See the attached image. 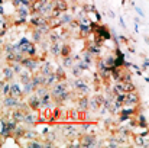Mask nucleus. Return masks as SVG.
Instances as JSON below:
<instances>
[{"label": "nucleus", "instance_id": "1", "mask_svg": "<svg viewBox=\"0 0 149 148\" xmlns=\"http://www.w3.org/2000/svg\"><path fill=\"white\" fill-rule=\"evenodd\" d=\"M20 64L23 65V68H26V70H28L29 73H32V74L38 73V71H39V67H41L39 58H36V57H28V55L22 58Z\"/></svg>", "mask_w": 149, "mask_h": 148}, {"label": "nucleus", "instance_id": "2", "mask_svg": "<svg viewBox=\"0 0 149 148\" xmlns=\"http://www.w3.org/2000/svg\"><path fill=\"white\" fill-rule=\"evenodd\" d=\"M97 145V135L93 132H84L80 135V147L90 148Z\"/></svg>", "mask_w": 149, "mask_h": 148}, {"label": "nucleus", "instance_id": "3", "mask_svg": "<svg viewBox=\"0 0 149 148\" xmlns=\"http://www.w3.org/2000/svg\"><path fill=\"white\" fill-rule=\"evenodd\" d=\"M61 131H62L64 138H67V140H72V138L81 135V132L78 131V126H75V125H72V123H65V125H62V126H61Z\"/></svg>", "mask_w": 149, "mask_h": 148}, {"label": "nucleus", "instance_id": "4", "mask_svg": "<svg viewBox=\"0 0 149 148\" xmlns=\"http://www.w3.org/2000/svg\"><path fill=\"white\" fill-rule=\"evenodd\" d=\"M22 123H23L26 128H35V126L38 125V110L31 109L29 112H26L25 116H23Z\"/></svg>", "mask_w": 149, "mask_h": 148}, {"label": "nucleus", "instance_id": "5", "mask_svg": "<svg viewBox=\"0 0 149 148\" xmlns=\"http://www.w3.org/2000/svg\"><path fill=\"white\" fill-rule=\"evenodd\" d=\"M65 90H68V80H65V81H56L52 87H49V93H51V96H52V99L58 97Z\"/></svg>", "mask_w": 149, "mask_h": 148}, {"label": "nucleus", "instance_id": "6", "mask_svg": "<svg viewBox=\"0 0 149 148\" xmlns=\"http://www.w3.org/2000/svg\"><path fill=\"white\" fill-rule=\"evenodd\" d=\"M141 103V97H139V93L136 90L133 92H127L126 93V97L123 102V106H132V107H138Z\"/></svg>", "mask_w": 149, "mask_h": 148}, {"label": "nucleus", "instance_id": "7", "mask_svg": "<svg viewBox=\"0 0 149 148\" xmlns=\"http://www.w3.org/2000/svg\"><path fill=\"white\" fill-rule=\"evenodd\" d=\"M93 34L97 35V36H101L104 41H110V39H111V31H110L109 26H106V25H100L99 23Z\"/></svg>", "mask_w": 149, "mask_h": 148}, {"label": "nucleus", "instance_id": "8", "mask_svg": "<svg viewBox=\"0 0 149 148\" xmlns=\"http://www.w3.org/2000/svg\"><path fill=\"white\" fill-rule=\"evenodd\" d=\"M19 102H20V99L15 97V96H4L3 97V102H1V105L6 107V109H15V107H17L19 106Z\"/></svg>", "mask_w": 149, "mask_h": 148}, {"label": "nucleus", "instance_id": "9", "mask_svg": "<svg viewBox=\"0 0 149 148\" xmlns=\"http://www.w3.org/2000/svg\"><path fill=\"white\" fill-rule=\"evenodd\" d=\"M26 103H28V106H29L31 109H33V110L41 109V97H38L35 93H32V95H29V96H28Z\"/></svg>", "mask_w": 149, "mask_h": 148}, {"label": "nucleus", "instance_id": "10", "mask_svg": "<svg viewBox=\"0 0 149 148\" xmlns=\"http://www.w3.org/2000/svg\"><path fill=\"white\" fill-rule=\"evenodd\" d=\"M10 96H15L17 99L23 97V92H22V84L20 83L10 81Z\"/></svg>", "mask_w": 149, "mask_h": 148}, {"label": "nucleus", "instance_id": "11", "mask_svg": "<svg viewBox=\"0 0 149 148\" xmlns=\"http://www.w3.org/2000/svg\"><path fill=\"white\" fill-rule=\"evenodd\" d=\"M31 81L35 84V87H36V86H45L47 76H45V74H42L41 71H38V73L32 74V79H31Z\"/></svg>", "mask_w": 149, "mask_h": 148}, {"label": "nucleus", "instance_id": "12", "mask_svg": "<svg viewBox=\"0 0 149 148\" xmlns=\"http://www.w3.org/2000/svg\"><path fill=\"white\" fill-rule=\"evenodd\" d=\"M56 105H55V102L52 100V96H51V93L48 92V93H45L42 97H41V107H49V109H52V107H55Z\"/></svg>", "mask_w": 149, "mask_h": 148}, {"label": "nucleus", "instance_id": "13", "mask_svg": "<svg viewBox=\"0 0 149 148\" xmlns=\"http://www.w3.org/2000/svg\"><path fill=\"white\" fill-rule=\"evenodd\" d=\"M75 103H77V109L80 112L87 110L88 109V96H78L77 100H75Z\"/></svg>", "mask_w": 149, "mask_h": 148}, {"label": "nucleus", "instance_id": "14", "mask_svg": "<svg viewBox=\"0 0 149 148\" xmlns=\"http://www.w3.org/2000/svg\"><path fill=\"white\" fill-rule=\"evenodd\" d=\"M132 135H133V140H135V145L136 147H143V148L149 147L148 137H142L139 134H132Z\"/></svg>", "mask_w": 149, "mask_h": 148}, {"label": "nucleus", "instance_id": "15", "mask_svg": "<svg viewBox=\"0 0 149 148\" xmlns=\"http://www.w3.org/2000/svg\"><path fill=\"white\" fill-rule=\"evenodd\" d=\"M59 23H61V26H65V25H68L72 19H74V15L72 13H70L68 10L67 12H62L61 15H59Z\"/></svg>", "mask_w": 149, "mask_h": 148}, {"label": "nucleus", "instance_id": "16", "mask_svg": "<svg viewBox=\"0 0 149 148\" xmlns=\"http://www.w3.org/2000/svg\"><path fill=\"white\" fill-rule=\"evenodd\" d=\"M136 123H138V126L142 128V129L148 128V119H146V115H145L143 112H138V113H136Z\"/></svg>", "mask_w": 149, "mask_h": 148}, {"label": "nucleus", "instance_id": "17", "mask_svg": "<svg viewBox=\"0 0 149 148\" xmlns=\"http://www.w3.org/2000/svg\"><path fill=\"white\" fill-rule=\"evenodd\" d=\"M1 73H3V80H4V81H13L15 73H13V70H12V67H10L9 64H7L6 67H3Z\"/></svg>", "mask_w": 149, "mask_h": 148}, {"label": "nucleus", "instance_id": "18", "mask_svg": "<svg viewBox=\"0 0 149 148\" xmlns=\"http://www.w3.org/2000/svg\"><path fill=\"white\" fill-rule=\"evenodd\" d=\"M87 51H88L93 57H100V54H101V47H100V45H96V44L91 41V42L87 44Z\"/></svg>", "mask_w": 149, "mask_h": 148}, {"label": "nucleus", "instance_id": "19", "mask_svg": "<svg viewBox=\"0 0 149 148\" xmlns=\"http://www.w3.org/2000/svg\"><path fill=\"white\" fill-rule=\"evenodd\" d=\"M61 47H62V41H56V42H51L49 45V51L54 57H58L59 55V51H61Z\"/></svg>", "mask_w": 149, "mask_h": 148}, {"label": "nucleus", "instance_id": "20", "mask_svg": "<svg viewBox=\"0 0 149 148\" xmlns=\"http://www.w3.org/2000/svg\"><path fill=\"white\" fill-rule=\"evenodd\" d=\"M70 7L68 1L65 0H54V9H58L59 12H67Z\"/></svg>", "mask_w": 149, "mask_h": 148}, {"label": "nucleus", "instance_id": "21", "mask_svg": "<svg viewBox=\"0 0 149 148\" xmlns=\"http://www.w3.org/2000/svg\"><path fill=\"white\" fill-rule=\"evenodd\" d=\"M78 32H80V36H81V38H87V36L91 34L90 25H83V23L78 22Z\"/></svg>", "mask_w": 149, "mask_h": 148}, {"label": "nucleus", "instance_id": "22", "mask_svg": "<svg viewBox=\"0 0 149 148\" xmlns=\"http://www.w3.org/2000/svg\"><path fill=\"white\" fill-rule=\"evenodd\" d=\"M22 92H23V96H29L35 92V84L32 81H28L25 84H22Z\"/></svg>", "mask_w": 149, "mask_h": 148}, {"label": "nucleus", "instance_id": "23", "mask_svg": "<svg viewBox=\"0 0 149 148\" xmlns=\"http://www.w3.org/2000/svg\"><path fill=\"white\" fill-rule=\"evenodd\" d=\"M31 79H32V73H29L26 68H23V71L19 74V83L20 84H25V83L31 81Z\"/></svg>", "mask_w": 149, "mask_h": 148}, {"label": "nucleus", "instance_id": "24", "mask_svg": "<svg viewBox=\"0 0 149 148\" xmlns=\"http://www.w3.org/2000/svg\"><path fill=\"white\" fill-rule=\"evenodd\" d=\"M54 73L56 74L58 81H65V80H68L67 73H65V70H64V67H62V65H58V67H56V70H55Z\"/></svg>", "mask_w": 149, "mask_h": 148}, {"label": "nucleus", "instance_id": "25", "mask_svg": "<svg viewBox=\"0 0 149 148\" xmlns=\"http://www.w3.org/2000/svg\"><path fill=\"white\" fill-rule=\"evenodd\" d=\"M23 116H25V112H23L22 109H19V107H15V109H12V118H13L15 121H17V122H22V121H23Z\"/></svg>", "mask_w": 149, "mask_h": 148}, {"label": "nucleus", "instance_id": "26", "mask_svg": "<svg viewBox=\"0 0 149 148\" xmlns=\"http://www.w3.org/2000/svg\"><path fill=\"white\" fill-rule=\"evenodd\" d=\"M39 71H41L42 74H45V76L51 74L54 70H52V65H51L49 61H44V62H42V65L39 67Z\"/></svg>", "mask_w": 149, "mask_h": 148}, {"label": "nucleus", "instance_id": "27", "mask_svg": "<svg viewBox=\"0 0 149 148\" xmlns=\"http://www.w3.org/2000/svg\"><path fill=\"white\" fill-rule=\"evenodd\" d=\"M56 81H58V77H56V74H55V73L52 71L51 74H48V76H47V81H45V86H47V87L49 89V87H52V86H54V84H55Z\"/></svg>", "mask_w": 149, "mask_h": 148}, {"label": "nucleus", "instance_id": "28", "mask_svg": "<svg viewBox=\"0 0 149 148\" xmlns=\"http://www.w3.org/2000/svg\"><path fill=\"white\" fill-rule=\"evenodd\" d=\"M16 13L19 15V16H22V18H28L29 15H31V10H29V7L28 6H17V9H16Z\"/></svg>", "mask_w": 149, "mask_h": 148}, {"label": "nucleus", "instance_id": "29", "mask_svg": "<svg viewBox=\"0 0 149 148\" xmlns=\"http://www.w3.org/2000/svg\"><path fill=\"white\" fill-rule=\"evenodd\" d=\"M42 39H44V35L35 28V31L32 32V42H33V44H39Z\"/></svg>", "mask_w": 149, "mask_h": 148}, {"label": "nucleus", "instance_id": "30", "mask_svg": "<svg viewBox=\"0 0 149 148\" xmlns=\"http://www.w3.org/2000/svg\"><path fill=\"white\" fill-rule=\"evenodd\" d=\"M64 68H71L72 65H74V60H72V57L71 55H68V57H62V64H61Z\"/></svg>", "mask_w": 149, "mask_h": 148}, {"label": "nucleus", "instance_id": "31", "mask_svg": "<svg viewBox=\"0 0 149 148\" xmlns=\"http://www.w3.org/2000/svg\"><path fill=\"white\" fill-rule=\"evenodd\" d=\"M10 95V81H4L1 89H0V96H9Z\"/></svg>", "mask_w": 149, "mask_h": 148}, {"label": "nucleus", "instance_id": "32", "mask_svg": "<svg viewBox=\"0 0 149 148\" xmlns=\"http://www.w3.org/2000/svg\"><path fill=\"white\" fill-rule=\"evenodd\" d=\"M93 58H94V57H93V55H91L87 49H86V51L81 54V60H83L84 62H87L88 65H91V64H93Z\"/></svg>", "mask_w": 149, "mask_h": 148}, {"label": "nucleus", "instance_id": "33", "mask_svg": "<svg viewBox=\"0 0 149 148\" xmlns=\"http://www.w3.org/2000/svg\"><path fill=\"white\" fill-rule=\"evenodd\" d=\"M9 65L12 67V70H13L15 76H19V74L23 71V65H22L20 62H12V64H9Z\"/></svg>", "mask_w": 149, "mask_h": 148}, {"label": "nucleus", "instance_id": "34", "mask_svg": "<svg viewBox=\"0 0 149 148\" xmlns=\"http://www.w3.org/2000/svg\"><path fill=\"white\" fill-rule=\"evenodd\" d=\"M117 93H123V83L122 81H116L114 86L111 87V95H117Z\"/></svg>", "mask_w": 149, "mask_h": 148}, {"label": "nucleus", "instance_id": "35", "mask_svg": "<svg viewBox=\"0 0 149 148\" xmlns=\"http://www.w3.org/2000/svg\"><path fill=\"white\" fill-rule=\"evenodd\" d=\"M48 92H49V90H48V87H47V86H36L33 93H35L38 97H42V96H44L45 93H48Z\"/></svg>", "mask_w": 149, "mask_h": 148}, {"label": "nucleus", "instance_id": "36", "mask_svg": "<svg viewBox=\"0 0 149 148\" xmlns=\"http://www.w3.org/2000/svg\"><path fill=\"white\" fill-rule=\"evenodd\" d=\"M99 107H100V103L97 102V99L96 97H91V99L88 97V109H90V110L96 112Z\"/></svg>", "mask_w": 149, "mask_h": 148}, {"label": "nucleus", "instance_id": "37", "mask_svg": "<svg viewBox=\"0 0 149 148\" xmlns=\"http://www.w3.org/2000/svg\"><path fill=\"white\" fill-rule=\"evenodd\" d=\"M26 144H28V147H31V148H42V140H38V138L29 140Z\"/></svg>", "mask_w": 149, "mask_h": 148}, {"label": "nucleus", "instance_id": "38", "mask_svg": "<svg viewBox=\"0 0 149 148\" xmlns=\"http://www.w3.org/2000/svg\"><path fill=\"white\" fill-rule=\"evenodd\" d=\"M59 55H61V57H68V55H71V47H70L68 44H62L61 51H59Z\"/></svg>", "mask_w": 149, "mask_h": 148}, {"label": "nucleus", "instance_id": "39", "mask_svg": "<svg viewBox=\"0 0 149 148\" xmlns=\"http://www.w3.org/2000/svg\"><path fill=\"white\" fill-rule=\"evenodd\" d=\"M74 65H77V67H78V68H80V70H81L83 73H84V71H88V70H90V65H88L87 62H84L83 60H80V61L74 62Z\"/></svg>", "mask_w": 149, "mask_h": 148}, {"label": "nucleus", "instance_id": "40", "mask_svg": "<svg viewBox=\"0 0 149 148\" xmlns=\"http://www.w3.org/2000/svg\"><path fill=\"white\" fill-rule=\"evenodd\" d=\"M120 81H122V83H129V81H132V74H130V71H123L122 76H120Z\"/></svg>", "mask_w": 149, "mask_h": 148}, {"label": "nucleus", "instance_id": "41", "mask_svg": "<svg viewBox=\"0 0 149 148\" xmlns=\"http://www.w3.org/2000/svg\"><path fill=\"white\" fill-rule=\"evenodd\" d=\"M70 70H71V76H72V77H75V79H77V77H81V76H83V71H81V70H80V68H78L77 65H72V67H71Z\"/></svg>", "mask_w": 149, "mask_h": 148}, {"label": "nucleus", "instance_id": "42", "mask_svg": "<svg viewBox=\"0 0 149 148\" xmlns=\"http://www.w3.org/2000/svg\"><path fill=\"white\" fill-rule=\"evenodd\" d=\"M133 90H136V86H135L132 81H129V83H123V92H125V93H127V92H133Z\"/></svg>", "mask_w": 149, "mask_h": 148}, {"label": "nucleus", "instance_id": "43", "mask_svg": "<svg viewBox=\"0 0 149 148\" xmlns=\"http://www.w3.org/2000/svg\"><path fill=\"white\" fill-rule=\"evenodd\" d=\"M103 61H104V64H106V65L111 67V65H113V62H114V55H113V54H109L107 57H103Z\"/></svg>", "mask_w": 149, "mask_h": 148}, {"label": "nucleus", "instance_id": "44", "mask_svg": "<svg viewBox=\"0 0 149 148\" xmlns=\"http://www.w3.org/2000/svg\"><path fill=\"white\" fill-rule=\"evenodd\" d=\"M1 51L7 55V54H12V52H15V48H13V44H4L3 47H1Z\"/></svg>", "mask_w": 149, "mask_h": 148}, {"label": "nucleus", "instance_id": "45", "mask_svg": "<svg viewBox=\"0 0 149 148\" xmlns=\"http://www.w3.org/2000/svg\"><path fill=\"white\" fill-rule=\"evenodd\" d=\"M123 62H125V57H114L113 65L117 67V68H122V67H123Z\"/></svg>", "mask_w": 149, "mask_h": 148}, {"label": "nucleus", "instance_id": "46", "mask_svg": "<svg viewBox=\"0 0 149 148\" xmlns=\"http://www.w3.org/2000/svg\"><path fill=\"white\" fill-rule=\"evenodd\" d=\"M94 9H96V6H94V4H84V6L81 7V10H83L86 15H87V13H90V12H93Z\"/></svg>", "mask_w": 149, "mask_h": 148}, {"label": "nucleus", "instance_id": "47", "mask_svg": "<svg viewBox=\"0 0 149 148\" xmlns=\"http://www.w3.org/2000/svg\"><path fill=\"white\" fill-rule=\"evenodd\" d=\"M28 22V18H22V16H19L16 20H13V25L15 26H19V25H25Z\"/></svg>", "mask_w": 149, "mask_h": 148}, {"label": "nucleus", "instance_id": "48", "mask_svg": "<svg viewBox=\"0 0 149 148\" xmlns=\"http://www.w3.org/2000/svg\"><path fill=\"white\" fill-rule=\"evenodd\" d=\"M7 26H9V25H7L6 18H4L3 15H0V31H1V29H6V31H7Z\"/></svg>", "mask_w": 149, "mask_h": 148}, {"label": "nucleus", "instance_id": "49", "mask_svg": "<svg viewBox=\"0 0 149 148\" xmlns=\"http://www.w3.org/2000/svg\"><path fill=\"white\" fill-rule=\"evenodd\" d=\"M125 97H126V93H125V92H123V93H117V95H114V100L119 102V103H123V102H125Z\"/></svg>", "mask_w": 149, "mask_h": 148}, {"label": "nucleus", "instance_id": "50", "mask_svg": "<svg viewBox=\"0 0 149 148\" xmlns=\"http://www.w3.org/2000/svg\"><path fill=\"white\" fill-rule=\"evenodd\" d=\"M143 58H145V60H143V64H142V67H141V70H148V68H149V61H148V57L145 55Z\"/></svg>", "mask_w": 149, "mask_h": 148}, {"label": "nucleus", "instance_id": "51", "mask_svg": "<svg viewBox=\"0 0 149 148\" xmlns=\"http://www.w3.org/2000/svg\"><path fill=\"white\" fill-rule=\"evenodd\" d=\"M93 13H94V18H96V19H94V22L100 23V22H101V15H100V13L97 12V10H96V9L93 10Z\"/></svg>", "mask_w": 149, "mask_h": 148}, {"label": "nucleus", "instance_id": "52", "mask_svg": "<svg viewBox=\"0 0 149 148\" xmlns=\"http://www.w3.org/2000/svg\"><path fill=\"white\" fill-rule=\"evenodd\" d=\"M71 57H72L74 62H75V61H80V60H81V54H74V55H71Z\"/></svg>", "mask_w": 149, "mask_h": 148}, {"label": "nucleus", "instance_id": "53", "mask_svg": "<svg viewBox=\"0 0 149 148\" xmlns=\"http://www.w3.org/2000/svg\"><path fill=\"white\" fill-rule=\"evenodd\" d=\"M135 10H136L141 16H143V12H142V9H141V7H136V6H135Z\"/></svg>", "mask_w": 149, "mask_h": 148}, {"label": "nucleus", "instance_id": "54", "mask_svg": "<svg viewBox=\"0 0 149 148\" xmlns=\"http://www.w3.org/2000/svg\"><path fill=\"white\" fill-rule=\"evenodd\" d=\"M119 22H120V25H122V28H126V23H125V20H123L122 18L119 19Z\"/></svg>", "mask_w": 149, "mask_h": 148}, {"label": "nucleus", "instance_id": "55", "mask_svg": "<svg viewBox=\"0 0 149 148\" xmlns=\"http://www.w3.org/2000/svg\"><path fill=\"white\" fill-rule=\"evenodd\" d=\"M136 74L142 77V76H143V70H141V68H139V70H136Z\"/></svg>", "mask_w": 149, "mask_h": 148}, {"label": "nucleus", "instance_id": "56", "mask_svg": "<svg viewBox=\"0 0 149 148\" xmlns=\"http://www.w3.org/2000/svg\"><path fill=\"white\" fill-rule=\"evenodd\" d=\"M127 49H129V52H132V54H135V52H136L133 47H129V45H127Z\"/></svg>", "mask_w": 149, "mask_h": 148}, {"label": "nucleus", "instance_id": "57", "mask_svg": "<svg viewBox=\"0 0 149 148\" xmlns=\"http://www.w3.org/2000/svg\"><path fill=\"white\" fill-rule=\"evenodd\" d=\"M109 16H110V18H114V13H113L111 10H109Z\"/></svg>", "mask_w": 149, "mask_h": 148}, {"label": "nucleus", "instance_id": "58", "mask_svg": "<svg viewBox=\"0 0 149 148\" xmlns=\"http://www.w3.org/2000/svg\"><path fill=\"white\" fill-rule=\"evenodd\" d=\"M0 60H1V52H0Z\"/></svg>", "mask_w": 149, "mask_h": 148}]
</instances>
